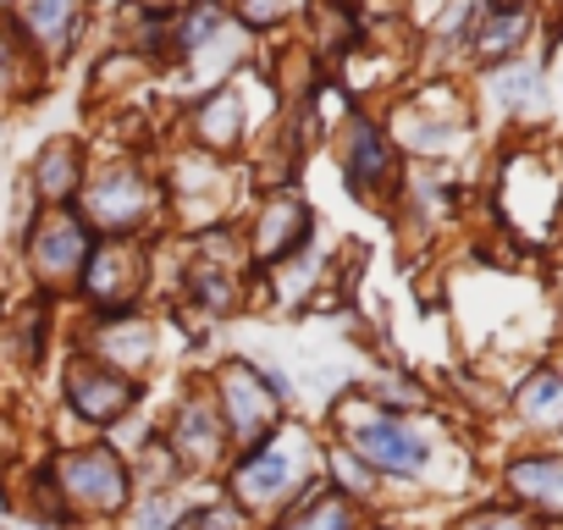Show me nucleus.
Masks as SVG:
<instances>
[{"instance_id": "f257e3e1", "label": "nucleus", "mask_w": 563, "mask_h": 530, "mask_svg": "<svg viewBox=\"0 0 563 530\" xmlns=\"http://www.w3.org/2000/svg\"><path fill=\"white\" fill-rule=\"evenodd\" d=\"M338 426H343L354 459L371 464V470H382V475H420L431 464V442L415 426H404L398 415H387V409H365V404L349 409L343 404L338 409Z\"/></svg>"}, {"instance_id": "f03ea898", "label": "nucleus", "mask_w": 563, "mask_h": 530, "mask_svg": "<svg viewBox=\"0 0 563 530\" xmlns=\"http://www.w3.org/2000/svg\"><path fill=\"white\" fill-rule=\"evenodd\" d=\"M276 393H282V382H271L265 371H254V365H243V360L221 365V426H227L243 448L265 442L271 426H276V404H282Z\"/></svg>"}, {"instance_id": "7ed1b4c3", "label": "nucleus", "mask_w": 563, "mask_h": 530, "mask_svg": "<svg viewBox=\"0 0 563 530\" xmlns=\"http://www.w3.org/2000/svg\"><path fill=\"white\" fill-rule=\"evenodd\" d=\"M128 486L133 475L122 470V459L111 448H84V453H67L62 470H56V492L73 503V508H89V514H117L128 503Z\"/></svg>"}, {"instance_id": "20e7f679", "label": "nucleus", "mask_w": 563, "mask_h": 530, "mask_svg": "<svg viewBox=\"0 0 563 530\" xmlns=\"http://www.w3.org/2000/svg\"><path fill=\"white\" fill-rule=\"evenodd\" d=\"M78 194H84L89 227H100V232H133L155 210V188H150V177L139 166H111Z\"/></svg>"}, {"instance_id": "39448f33", "label": "nucleus", "mask_w": 563, "mask_h": 530, "mask_svg": "<svg viewBox=\"0 0 563 530\" xmlns=\"http://www.w3.org/2000/svg\"><path fill=\"white\" fill-rule=\"evenodd\" d=\"M343 172H349V188L360 199H382L387 188H398V150L393 139L371 122V117H349L343 122Z\"/></svg>"}, {"instance_id": "423d86ee", "label": "nucleus", "mask_w": 563, "mask_h": 530, "mask_svg": "<svg viewBox=\"0 0 563 530\" xmlns=\"http://www.w3.org/2000/svg\"><path fill=\"white\" fill-rule=\"evenodd\" d=\"M139 277H144V265L128 243H106V249H89L84 260V272H78V288L84 299L100 310V316H122L128 299L139 294Z\"/></svg>"}, {"instance_id": "0eeeda50", "label": "nucleus", "mask_w": 563, "mask_h": 530, "mask_svg": "<svg viewBox=\"0 0 563 530\" xmlns=\"http://www.w3.org/2000/svg\"><path fill=\"white\" fill-rule=\"evenodd\" d=\"M89 249H95L89 221L73 216V210L45 216L40 232L29 238V260H34V272H40L45 283H67V277H78V272H84V260H89Z\"/></svg>"}, {"instance_id": "6e6552de", "label": "nucleus", "mask_w": 563, "mask_h": 530, "mask_svg": "<svg viewBox=\"0 0 563 530\" xmlns=\"http://www.w3.org/2000/svg\"><path fill=\"white\" fill-rule=\"evenodd\" d=\"M67 398H73V409H78L89 426H111V420H122V415L139 404V387H133L122 371L100 365V360H78V365L67 371Z\"/></svg>"}, {"instance_id": "1a4fd4ad", "label": "nucleus", "mask_w": 563, "mask_h": 530, "mask_svg": "<svg viewBox=\"0 0 563 530\" xmlns=\"http://www.w3.org/2000/svg\"><path fill=\"white\" fill-rule=\"evenodd\" d=\"M294 481H299L294 453L282 448L276 437H265V442H254V448L243 453V464H238V475H232V492H238L243 508H276L282 497L294 492Z\"/></svg>"}, {"instance_id": "9d476101", "label": "nucleus", "mask_w": 563, "mask_h": 530, "mask_svg": "<svg viewBox=\"0 0 563 530\" xmlns=\"http://www.w3.org/2000/svg\"><path fill=\"white\" fill-rule=\"evenodd\" d=\"M530 40V7H475L464 45L481 67H503L519 56V45Z\"/></svg>"}, {"instance_id": "9b49d317", "label": "nucleus", "mask_w": 563, "mask_h": 530, "mask_svg": "<svg viewBox=\"0 0 563 530\" xmlns=\"http://www.w3.org/2000/svg\"><path fill=\"white\" fill-rule=\"evenodd\" d=\"M310 243V205L294 199V194H276L260 221H254V260L260 265H276V260H288Z\"/></svg>"}, {"instance_id": "f8f14e48", "label": "nucleus", "mask_w": 563, "mask_h": 530, "mask_svg": "<svg viewBox=\"0 0 563 530\" xmlns=\"http://www.w3.org/2000/svg\"><path fill=\"white\" fill-rule=\"evenodd\" d=\"M227 442V426H221V409L216 398H183L177 415H172V459L183 464H210Z\"/></svg>"}, {"instance_id": "ddd939ff", "label": "nucleus", "mask_w": 563, "mask_h": 530, "mask_svg": "<svg viewBox=\"0 0 563 530\" xmlns=\"http://www.w3.org/2000/svg\"><path fill=\"white\" fill-rule=\"evenodd\" d=\"M503 481H508V492H514L519 503H530L536 514L563 519V453H530V459H514Z\"/></svg>"}, {"instance_id": "4468645a", "label": "nucleus", "mask_w": 563, "mask_h": 530, "mask_svg": "<svg viewBox=\"0 0 563 530\" xmlns=\"http://www.w3.org/2000/svg\"><path fill=\"white\" fill-rule=\"evenodd\" d=\"M492 100L508 117H541L547 111V78H541V67H525V62L492 67Z\"/></svg>"}, {"instance_id": "2eb2a0df", "label": "nucleus", "mask_w": 563, "mask_h": 530, "mask_svg": "<svg viewBox=\"0 0 563 530\" xmlns=\"http://www.w3.org/2000/svg\"><path fill=\"white\" fill-rule=\"evenodd\" d=\"M194 133H199L205 150H232L243 139V95L232 84H221L216 95H205L199 111H194Z\"/></svg>"}, {"instance_id": "dca6fc26", "label": "nucleus", "mask_w": 563, "mask_h": 530, "mask_svg": "<svg viewBox=\"0 0 563 530\" xmlns=\"http://www.w3.org/2000/svg\"><path fill=\"white\" fill-rule=\"evenodd\" d=\"M34 188H40L45 199H73V194L84 188V155H78L73 139H56V144L40 150V161H34Z\"/></svg>"}, {"instance_id": "f3484780", "label": "nucleus", "mask_w": 563, "mask_h": 530, "mask_svg": "<svg viewBox=\"0 0 563 530\" xmlns=\"http://www.w3.org/2000/svg\"><path fill=\"white\" fill-rule=\"evenodd\" d=\"M78 12H84V0H29L23 7L29 40L45 45V51H67L73 34H78Z\"/></svg>"}, {"instance_id": "a211bd4d", "label": "nucleus", "mask_w": 563, "mask_h": 530, "mask_svg": "<svg viewBox=\"0 0 563 530\" xmlns=\"http://www.w3.org/2000/svg\"><path fill=\"white\" fill-rule=\"evenodd\" d=\"M519 415L530 420V426H547V431H558L563 426V376L558 371H536L525 387H519Z\"/></svg>"}, {"instance_id": "6ab92c4d", "label": "nucleus", "mask_w": 563, "mask_h": 530, "mask_svg": "<svg viewBox=\"0 0 563 530\" xmlns=\"http://www.w3.org/2000/svg\"><path fill=\"white\" fill-rule=\"evenodd\" d=\"M282 530H354V508H349V497H338V492H316Z\"/></svg>"}, {"instance_id": "aec40b11", "label": "nucleus", "mask_w": 563, "mask_h": 530, "mask_svg": "<svg viewBox=\"0 0 563 530\" xmlns=\"http://www.w3.org/2000/svg\"><path fill=\"white\" fill-rule=\"evenodd\" d=\"M188 288H194V305L210 310V316H227V310L238 305V283H232L227 265H194Z\"/></svg>"}, {"instance_id": "412c9836", "label": "nucleus", "mask_w": 563, "mask_h": 530, "mask_svg": "<svg viewBox=\"0 0 563 530\" xmlns=\"http://www.w3.org/2000/svg\"><path fill=\"white\" fill-rule=\"evenodd\" d=\"M150 349H155L150 321H139V316L128 321V310H122V316L111 321V332H106V354H111L117 365H128V360H133V365H144V360H150Z\"/></svg>"}, {"instance_id": "4be33fe9", "label": "nucleus", "mask_w": 563, "mask_h": 530, "mask_svg": "<svg viewBox=\"0 0 563 530\" xmlns=\"http://www.w3.org/2000/svg\"><path fill=\"white\" fill-rule=\"evenodd\" d=\"M459 530H536L525 514H514V508H486V514H475V519H464Z\"/></svg>"}, {"instance_id": "5701e85b", "label": "nucleus", "mask_w": 563, "mask_h": 530, "mask_svg": "<svg viewBox=\"0 0 563 530\" xmlns=\"http://www.w3.org/2000/svg\"><path fill=\"white\" fill-rule=\"evenodd\" d=\"M139 7L150 12V18H172V12H183L188 0H139Z\"/></svg>"}, {"instance_id": "b1692460", "label": "nucleus", "mask_w": 563, "mask_h": 530, "mask_svg": "<svg viewBox=\"0 0 563 530\" xmlns=\"http://www.w3.org/2000/svg\"><path fill=\"white\" fill-rule=\"evenodd\" d=\"M481 7H530V0H481Z\"/></svg>"}]
</instances>
